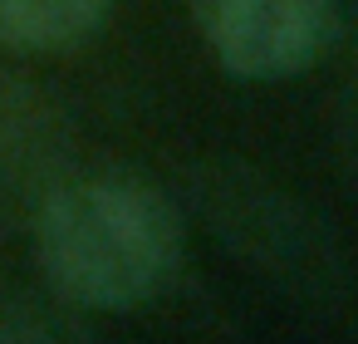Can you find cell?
Listing matches in <instances>:
<instances>
[{
    "label": "cell",
    "instance_id": "1",
    "mask_svg": "<svg viewBox=\"0 0 358 344\" xmlns=\"http://www.w3.org/2000/svg\"><path fill=\"white\" fill-rule=\"evenodd\" d=\"M182 212L143 177H64L35 207V256L59 300L128 310L152 300L182 266Z\"/></svg>",
    "mask_w": 358,
    "mask_h": 344
},
{
    "label": "cell",
    "instance_id": "2",
    "mask_svg": "<svg viewBox=\"0 0 358 344\" xmlns=\"http://www.w3.org/2000/svg\"><path fill=\"white\" fill-rule=\"evenodd\" d=\"M196 30L236 79H294L343 30L338 0H196Z\"/></svg>",
    "mask_w": 358,
    "mask_h": 344
},
{
    "label": "cell",
    "instance_id": "3",
    "mask_svg": "<svg viewBox=\"0 0 358 344\" xmlns=\"http://www.w3.org/2000/svg\"><path fill=\"white\" fill-rule=\"evenodd\" d=\"M201 212H211L216 231L245 256L255 261V270H275L280 280L289 275V285H299V275L329 285L324 275V231L319 221H299V207L289 197H280L275 187H260L250 172H236L231 182L196 187Z\"/></svg>",
    "mask_w": 358,
    "mask_h": 344
},
{
    "label": "cell",
    "instance_id": "4",
    "mask_svg": "<svg viewBox=\"0 0 358 344\" xmlns=\"http://www.w3.org/2000/svg\"><path fill=\"white\" fill-rule=\"evenodd\" d=\"M69 138L50 99L20 79H0V207H40L55 182H64Z\"/></svg>",
    "mask_w": 358,
    "mask_h": 344
},
{
    "label": "cell",
    "instance_id": "5",
    "mask_svg": "<svg viewBox=\"0 0 358 344\" xmlns=\"http://www.w3.org/2000/svg\"><path fill=\"white\" fill-rule=\"evenodd\" d=\"M113 0H0V40L10 50H64L89 40Z\"/></svg>",
    "mask_w": 358,
    "mask_h": 344
},
{
    "label": "cell",
    "instance_id": "6",
    "mask_svg": "<svg viewBox=\"0 0 358 344\" xmlns=\"http://www.w3.org/2000/svg\"><path fill=\"white\" fill-rule=\"evenodd\" d=\"M353 84H358V55H353ZM353 113H358V99H353Z\"/></svg>",
    "mask_w": 358,
    "mask_h": 344
}]
</instances>
